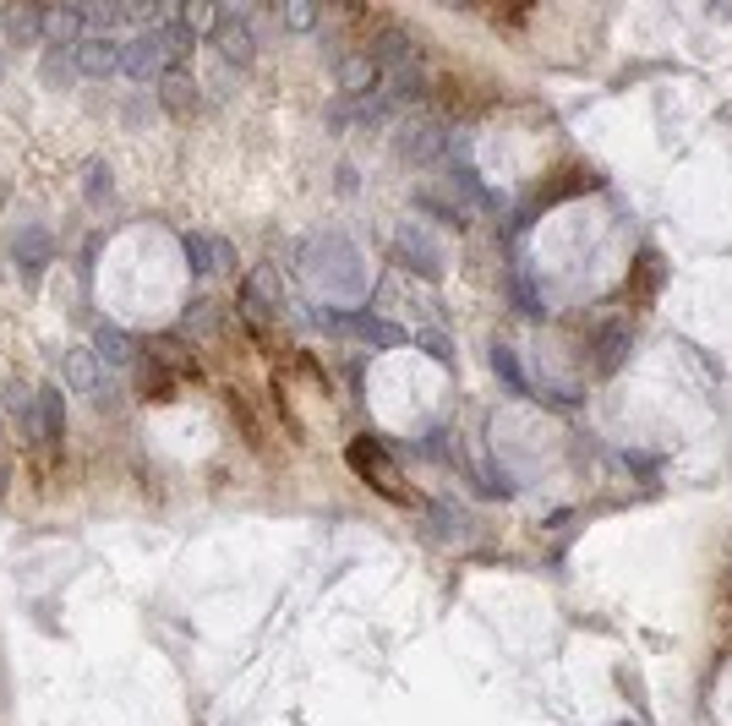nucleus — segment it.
Segmentation results:
<instances>
[{"label": "nucleus", "mask_w": 732, "mask_h": 726, "mask_svg": "<svg viewBox=\"0 0 732 726\" xmlns=\"http://www.w3.org/2000/svg\"><path fill=\"white\" fill-rule=\"evenodd\" d=\"M159 66H164V45H159V34H143V39L121 45V72H126L132 83L159 77Z\"/></svg>", "instance_id": "f257e3e1"}, {"label": "nucleus", "mask_w": 732, "mask_h": 726, "mask_svg": "<svg viewBox=\"0 0 732 726\" xmlns=\"http://www.w3.org/2000/svg\"><path fill=\"white\" fill-rule=\"evenodd\" d=\"M132 383H137V394L143 399H154V405H164V399H175V372L170 367H159L154 355H143V360H132Z\"/></svg>", "instance_id": "f03ea898"}, {"label": "nucleus", "mask_w": 732, "mask_h": 726, "mask_svg": "<svg viewBox=\"0 0 732 726\" xmlns=\"http://www.w3.org/2000/svg\"><path fill=\"white\" fill-rule=\"evenodd\" d=\"M77 72H83V77H110V72H121V45H115V39H83V45H77Z\"/></svg>", "instance_id": "7ed1b4c3"}, {"label": "nucleus", "mask_w": 732, "mask_h": 726, "mask_svg": "<svg viewBox=\"0 0 732 726\" xmlns=\"http://www.w3.org/2000/svg\"><path fill=\"white\" fill-rule=\"evenodd\" d=\"M66 383H72L77 394H88V399H99V394H105L99 355H94V349H66Z\"/></svg>", "instance_id": "20e7f679"}, {"label": "nucleus", "mask_w": 732, "mask_h": 726, "mask_svg": "<svg viewBox=\"0 0 732 726\" xmlns=\"http://www.w3.org/2000/svg\"><path fill=\"white\" fill-rule=\"evenodd\" d=\"M350 465H355L361 476H373V487H383L389 497H400V492H394V465L378 454V443H350Z\"/></svg>", "instance_id": "39448f33"}, {"label": "nucleus", "mask_w": 732, "mask_h": 726, "mask_svg": "<svg viewBox=\"0 0 732 726\" xmlns=\"http://www.w3.org/2000/svg\"><path fill=\"white\" fill-rule=\"evenodd\" d=\"M0 28H7L12 45H39V39H45V12H34V7H7Z\"/></svg>", "instance_id": "423d86ee"}, {"label": "nucleus", "mask_w": 732, "mask_h": 726, "mask_svg": "<svg viewBox=\"0 0 732 726\" xmlns=\"http://www.w3.org/2000/svg\"><path fill=\"white\" fill-rule=\"evenodd\" d=\"M17 262H23V279L34 284V279L45 273V262H50V235L28 224V230L17 235Z\"/></svg>", "instance_id": "0eeeda50"}, {"label": "nucleus", "mask_w": 732, "mask_h": 726, "mask_svg": "<svg viewBox=\"0 0 732 726\" xmlns=\"http://www.w3.org/2000/svg\"><path fill=\"white\" fill-rule=\"evenodd\" d=\"M83 12L77 7H56V12H45V39L50 45H83Z\"/></svg>", "instance_id": "6e6552de"}, {"label": "nucleus", "mask_w": 732, "mask_h": 726, "mask_svg": "<svg viewBox=\"0 0 732 726\" xmlns=\"http://www.w3.org/2000/svg\"><path fill=\"white\" fill-rule=\"evenodd\" d=\"M94 355L110 360V367H132V339H126L115 322H99V328H94Z\"/></svg>", "instance_id": "1a4fd4ad"}, {"label": "nucleus", "mask_w": 732, "mask_h": 726, "mask_svg": "<svg viewBox=\"0 0 732 726\" xmlns=\"http://www.w3.org/2000/svg\"><path fill=\"white\" fill-rule=\"evenodd\" d=\"M61 432H66L61 389H39V443H61Z\"/></svg>", "instance_id": "9d476101"}, {"label": "nucleus", "mask_w": 732, "mask_h": 726, "mask_svg": "<svg viewBox=\"0 0 732 726\" xmlns=\"http://www.w3.org/2000/svg\"><path fill=\"white\" fill-rule=\"evenodd\" d=\"M159 99H164L175 115H186V110L197 104V94H192V77H186V72H164V83H159Z\"/></svg>", "instance_id": "9b49d317"}, {"label": "nucleus", "mask_w": 732, "mask_h": 726, "mask_svg": "<svg viewBox=\"0 0 732 726\" xmlns=\"http://www.w3.org/2000/svg\"><path fill=\"white\" fill-rule=\"evenodd\" d=\"M710 704H716V721L732 726V661L721 666V677H716V699H710Z\"/></svg>", "instance_id": "f8f14e48"}, {"label": "nucleus", "mask_w": 732, "mask_h": 726, "mask_svg": "<svg viewBox=\"0 0 732 726\" xmlns=\"http://www.w3.org/2000/svg\"><path fill=\"white\" fill-rule=\"evenodd\" d=\"M72 72H77V61H66V56H50V61H45V83H50V88H66Z\"/></svg>", "instance_id": "ddd939ff"}, {"label": "nucleus", "mask_w": 732, "mask_h": 726, "mask_svg": "<svg viewBox=\"0 0 732 726\" xmlns=\"http://www.w3.org/2000/svg\"><path fill=\"white\" fill-rule=\"evenodd\" d=\"M219 45H224V56H235V61H246V56H252L246 28H224V34H219Z\"/></svg>", "instance_id": "4468645a"}, {"label": "nucleus", "mask_w": 732, "mask_h": 726, "mask_svg": "<svg viewBox=\"0 0 732 726\" xmlns=\"http://www.w3.org/2000/svg\"><path fill=\"white\" fill-rule=\"evenodd\" d=\"M105 197H110V170L88 164V202H105Z\"/></svg>", "instance_id": "2eb2a0df"}, {"label": "nucleus", "mask_w": 732, "mask_h": 726, "mask_svg": "<svg viewBox=\"0 0 732 726\" xmlns=\"http://www.w3.org/2000/svg\"><path fill=\"white\" fill-rule=\"evenodd\" d=\"M181 246H186V262H192V268H197V273H203V268H208V246H203V241H197V235H186V241H181Z\"/></svg>", "instance_id": "dca6fc26"}, {"label": "nucleus", "mask_w": 732, "mask_h": 726, "mask_svg": "<svg viewBox=\"0 0 732 726\" xmlns=\"http://www.w3.org/2000/svg\"><path fill=\"white\" fill-rule=\"evenodd\" d=\"M0 497H7V470H0Z\"/></svg>", "instance_id": "f3484780"}, {"label": "nucleus", "mask_w": 732, "mask_h": 726, "mask_svg": "<svg viewBox=\"0 0 732 726\" xmlns=\"http://www.w3.org/2000/svg\"><path fill=\"white\" fill-rule=\"evenodd\" d=\"M0 72H7V61H0Z\"/></svg>", "instance_id": "a211bd4d"}]
</instances>
